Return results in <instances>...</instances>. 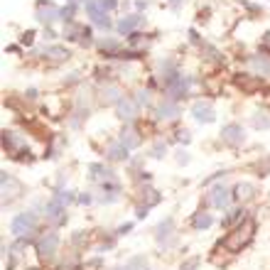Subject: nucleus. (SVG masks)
Wrapping results in <instances>:
<instances>
[{"mask_svg": "<svg viewBox=\"0 0 270 270\" xmlns=\"http://www.w3.org/2000/svg\"><path fill=\"white\" fill-rule=\"evenodd\" d=\"M40 54H45V57H49V59H54V62L69 59V49H64V47H42Z\"/></svg>", "mask_w": 270, "mask_h": 270, "instance_id": "obj_20", "label": "nucleus"}, {"mask_svg": "<svg viewBox=\"0 0 270 270\" xmlns=\"http://www.w3.org/2000/svg\"><path fill=\"white\" fill-rule=\"evenodd\" d=\"M54 197H59L62 199V204L66 206V204H71L74 202V194H71V191H59V194H54Z\"/></svg>", "mask_w": 270, "mask_h": 270, "instance_id": "obj_30", "label": "nucleus"}, {"mask_svg": "<svg viewBox=\"0 0 270 270\" xmlns=\"http://www.w3.org/2000/svg\"><path fill=\"white\" fill-rule=\"evenodd\" d=\"M71 17H74V5H69V8H64V10H62V20L71 22Z\"/></svg>", "mask_w": 270, "mask_h": 270, "instance_id": "obj_32", "label": "nucleus"}, {"mask_svg": "<svg viewBox=\"0 0 270 270\" xmlns=\"http://www.w3.org/2000/svg\"><path fill=\"white\" fill-rule=\"evenodd\" d=\"M32 37H34V32H25L22 34V45H32Z\"/></svg>", "mask_w": 270, "mask_h": 270, "instance_id": "obj_35", "label": "nucleus"}, {"mask_svg": "<svg viewBox=\"0 0 270 270\" xmlns=\"http://www.w3.org/2000/svg\"><path fill=\"white\" fill-rule=\"evenodd\" d=\"M81 3V0H69V5H79Z\"/></svg>", "mask_w": 270, "mask_h": 270, "instance_id": "obj_41", "label": "nucleus"}, {"mask_svg": "<svg viewBox=\"0 0 270 270\" xmlns=\"http://www.w3.org/2000/svg\"><path fill=\"white\" fill-rule=\"evenodd\" d=\"M115 270H133V265H130V263H128V265H126V268H115Z\"/></svg>", "mask_w": 270, "mask_h": 270, "instance_id": "obj_40", "label": "nucleus"}, {"mask_svg": "<svg viewBox=\"0 0 270 270\" xmlns=\"http://www.w3.org/2000/svg\"><path fill=\"white\" fill-rule=\"evenodd\" d=\"M155 115L160 121H175V118L182 115V108H179V103L175 98H162L158 103V108H155Z\"/></svg>", "mask_w": 270, "mask_h": 270, "instance_id": "obj_4", "label": "nucleus"}, {"mask_svg": "<svg viewBox=\"0 0 270 270\" xmlns=\"http://www.w3.org/2000/svg\"><path fill=\"white\" fill-rule=\"evenodd\" d=\"M130 228H133V223H126V226L118 228V234H126V231H130Z\"/></svg>", "mask_w": 270, "mask_h": 270, "instance_id": "obj_39", "label": "nucleus"}, {"mask_svg": "<svg viewBox=\"0 0 270 270\" xmlns=\"http://www.w3.org/2000/svg\"><path fill=\"white\" fill-rule=\"evenodd\" d=\"M165 152H167V143H165V140H158L155 145H152L150 155L155 158V160H160V158H165Z\"/></svg>", "mask_w": 270, "mask_h": 270, "instance_id": "obj_26", "label": "nucleus"}, {"mask_svg": "<svg viewBox=\"0 0 270 270\" xmlns=\"http://www.w3.org/2000/svg\"><path fill=\"white\" fill-rule=\"evenodd\" d=\"M121 98H123L121 89L111 84V86H106V89H103V98H101V101H103V103H118Z\"/></svg>", "mask_w": 270, "mask_h": 270, "instance_id": "obj_24", "label": "nucleus"}, {"mask_svg": "<svg viewBox=\"0 0 270 270\" xmlns=\"http://www.w3.org/2000/svg\"><path fill=\"white\" fill-rule=\"evenodd\" d=\"M177 162L182 165V162H189V155L187 152H177Z\"/></svg>", "mask_w": 270, "mask_h": 270, "instance_id": "obj_37", "label": "nucleus"}, {"mask_svg": "<svg viewBox=\"0 0 270 270\" xmlns=\"http://www.w3.org/2000/svg\"><path fill=\"white\" fill-rule=\"evenodd\" d=\"M177 138H179V143H189V133H187V130H179Z\"/></svg>", "mask_w": 270, "mask_h": 270, "instance_id": "obj_36", "label": "nucleus"}, {"mask_svg": "<svg viewBox=\"0 0 270 270\" xmlns=\"http://www.w3.org/2000/svg\"><path fill=\"white\" fill-rule=\"evenodd\" d=\"M138 101H133L130 96H123L118 103H115V113H118V118H123V121H133L135 115H138Z\"/></svg>", "mask_w": 270, "mask_h": 270, "instance_id": "obj_10", "label": "nucleus"}, {"mask_svg": "<svg viewBox=\"0 0 270 270\" xmlns=\"http://www.w3.org/2000/svg\"><path fill=\"white\" fill-rule=\"evenodd\" d=\"M81 270H101V260H91V263H86Z\"/></svg>", "mask_w": 270, "mask_h": 270, "instance_id": "obj_33", "label": "nucleus"}, {"mask_svg": "<svg viewBox=\"0 0 270 270\" xmlns=\"http://www.w3.org/2000/svg\"><path fill=\"white\" fill-rule=\"evenodd\" d=\"M89 172H91V179H96V182H101V184H106V182H115V175H113L106 165L94 162V165H89Z\"/></svg>", "mask_w": 270, "mask_h": 270, "instance_id": "obj_16", "label": "nucleus"}, {"mask_svg": "<svg viewBox=\"0 0 270 270\" xmlns=\"http://www.w3.org/2000/svg\"><path fill=\"white\" fill-rule=\"evenodd\" d=\"M86 13H89V17H91L98 27H108V25H111L108 10L101 5V0H86Z\"/></svg>", "mask_w": 270, "mask_h": 270, "instance_id": "obj_5", "label": "nucleus"}, {"mask_svg": "<svg viewBox=\"0 0 270 270\" xmlns=\"http://www.w3.org/2000/svg\"><path fill=\"white\" fill-rule=\"evenodd\" d=\"M138 106H150V91H145V89H140L138 91Z\"/></svg>", "mask_w": 270, "mask_h": 270, "instance_id": "obj_28", "label": "nucleus"}, {"mask_svg": "<svg viewBox=\"0 0 270 270\" xmlns=\"http://www.w3.org/2000/svg\"><path fill=\"white\" fill-rule=\"evenodd\" d=\"M59 17H62V10L52 3H40V8H37V20L45 22V25H52Z\"/></svg>", "mask_w": 270, "mask_h": 270, "instance_id": "obj_14", "label": "nucleus"}, {"mask_svg": "<svg viewBox=\"0 0 270 270\" xmlns=\"http://www.w3.org/2000/svg\"><path fill=\"white\" fill-rule=\"evenodd\" d=\"M79 202H81V204H91V197H89V194H81Z\"/></svg>", "mask_w": 270, "mask_h": 270, "instance_id": "obj_38", "label": "nucleus"}, {"mask_svg": "<svg viewBox=\"0 0 270 270\" xmlns=\"http://www.w3.org/2000/svg\"><path fill=\"white\" fill-rule=\"evenodd\" d=\"M3 145H5V150L10 152L13 158H17L20 152L27 147V140H25L20 133H8V130H5V133H3Z\"/></svg>", "mask_w": 270, "mask_h": 270, "instance_id": "obj_9", "label": "nucleus"}, {"mask_svg": "<svg viewBox=\"0 0 270 270\" xmlns=\"http://www.w3.org/2000/svg\"><path fill=\"white\" fill-rule=\"evenodd\" d=\"M214 223V219H211V214H206V211H199L197 216H194V221H191V226H194V228H209Z\"/></svg>", "mask_w": 270, "mask_h": 270, "instance_id": "obj_25", "label": "nucleus"}, {"mask_svg": "<svg viewBox=\"0 0 270 270\" xmlns=\"http://www.w3.org/2000/svg\"><path fill=\"white\" fill-rule=\"evenodd\" d=\"M121 143H123L128 150H133V147L140 145V135H138L133 128H123V133H121Z\"/></svg>", "mask_w": 270, "mask_h": 270, "instance_id": "obj_21", "label": "nucleus"}, {"mask_svg": "<svg viewBox=\"0 0 270 270\" xmlns=\"http://www.w3.org/2000/svg\"><path fill=\"white\" fill-rule=\"evenodd\" d=\"M45 216L52 219V221H57V223L64 221V204H62L59 197H52V199L45 204Z\"/></svg>", "mask_w": 270, "mask_h": 270, "instance_id": "obj_15", "label": "nucleus"}, {"mask_svg": "<svg viewBox=\"0 0 270 270\" xmlns=\"http://www.w3.org/2000/svg\"><path fill=\"white\" fill-rule=\"evenodd\" d=\"M243 214H246L243 209H236V211H228V216L223 219V226H231V223H236V221H243V219H246Z\"/></svg>", "mask_w": 270, "mask_h": 270, "instance_id": "obj_27", "label": "nucleus"}, {"mask_svg": "<svg viewBox=\"0 0 270 270\" xmlns=\"http://www.w3.org/2000/svg\"><path fill=\"white\" fill-rule=\"evenodd\" d=\"M101 5H103L106 10H113L115 5H118V0H101Z\"/></svg>", "mask_w": 270, "mask_h": 270, "instance_id": "obj_34", "label": "nucleus"}, {"mask_svg": "<svg viewBox=\"0 0 270 270\" xmlns=\"http://www.w3.org/2000/svg\"><path fill=\"white\" fill-rule=\"evenodd\" d=\"M108 160H115V162H123V160H128V147L123 145V143H113V145H108Z\"/></svg>", "mask_w": 270, "mask_h": 270, "instance_id": "obj_18", "label": "nucleus"}, {"mask_svg": "<svg viewBox=\"0 0 270 270\" xmlns=\"http://www.w3.org/2000/svg\"><path fill=\"white\" fill-rule=\"evenodd\" d=\"M101 49L115 52V49H118V42H115V40H101Z\"/></svg>", "mask_w": 270, "mask_h": 270, "instance_id": "obj_29", "label": "nucleus"}, {"mask_svg": "<svg viewBox=\"0 0 270 270\" xmlns=\"http://www.w3.org/2000/svg\"><path fill=\"white\" fill-rule=\"evenodd\" d=\"M175 234V221L172 219H162L160 223H158V228H155V238L162 243L165 238H170Z\"/></svg>", "mask_w": 270, "mask_h": 270, "instance_id": "obj_17", "label": "nucleus"}, {"mask_svg": "<svg viewBox=\"0 0 270 270\" xmlns=\"http://www.w3.org/2000/svg\"><path fill=\"white\" fill-rule=\"evenodd\" d=\"M191 115L199 121V123H214L216 115H214V108L209 101H197L194 106H191Z\"/></svg>", "mask_w": 270, "mask_h": 270, "instance_id": "obj_11", "label": "nucleus"}, {"mask_svg": "<svg viewBox=\"0 0 270 270\" xmlns=\"http://www.w3.org/2000/svg\"><path fill=\"white\" fill-rule=\"evenodd\" d=\"M253 234H255V221H253V219H243L234 231H231V234H226L223 248H226L228 253H238V251H243V246L251 243Z\"/></svg>", "mask_w": 270, "mask_h": 270, "instance_id": "obj_1", "label": "nucleus"}, {"mask_svg": "<svg viewBox=\"0 0 270 270\" xmlns=\"http://www.w3.org/2000/svg\"><path fill=\"white\" fill-rule=\"evenodd\" d=\"M34 228H37V216L32 211H22L13 219L10 223V231L17 236V238H27L30 234H34Z\"/></svg>", "mask_w": 270, "mask_h": 270, "instance_id": "obj_2", "label": "nucleus"}, {"mask_svg": "<svg viewBox=\"0 0 270 270\" xmlns=\"http://www.w3.org/2000/svg\"><path fill=\"white\" fill-rule=\"evenodd\" d=\"M231 197H234V191H231L228 187H223V184H219V187H214L209 191V204L214 209H226L228 202H231Z\"/></svg>", "mask_w": 270, "mask_h": 270, "instance_id": "obj_7", "label": "nucleus"}, {"mask_svg": "<svg viewBox=\"0 0 270 270\" xmlns=\"http://www.w3.org/2000/svg\"><path fill=\"white\" fill-rule=\"evenodd\" d=\"M59 248V234L57 231H47V234H42V238L37 241V253H40L42 258H52Z\"/></svg>", "mask_w": 270, "mask_h": 270, "instance_id": "obj_3", "label": "nucleus"}, {"mask_svg": "<svg viewBox=\"0 0 270 270\" xmlns=\"http://www.w3.org/2000/svg\"><path fill=\"white\" fill-rule=\"evenodd\" d=\"M3 202H13L15 197H20L22 194V184L13 177V175H8V172H3Z\"/></svg>", "mask_w": 270, "mask_h": 270, "instance_id": "obj_8", "label": "nucleus"}, {"mask_svg": "<svg viewBox=\"0 0 270 270\" xmlns=\"http://www.w3.org/2000/svg\"><path fill=\"white\" fill-rule=\"evenodd\" d=\"M253 184H248V182H241V184H236L234 187V199H238V202H246V199H251L253 197Z\"/></svg>", "mask_w": 270, "mask_h": 270, "instance_id": "obj_19", "label": "nucleus"}, {"mask_svg": "<svg viewBox=\"0 0 270 270\" xmlns=\"http://www.w3.org/2000/svg\"><path fill=\"white\" fill-rule=\"evenodd\" d=\"M251 121H253V128L265 130V128H270V113L268 111H255Z\"/></svg>", "mask_w": 270, "mask_h": 270, "instance_id": "obj_22", "label": "nucleus"}, {"mask_svg": "<svg viewBox=\"0 0 270 270\" xmlns=\"http://www.w3.org/2000/svg\"><path fill=\"white\" fill-rule=\"evenodd\" d=\"M189 89H191V76H177V79H172V81L167 84V91H170V96H175V98L187 96Z\"/></svg>", "mask_w": 270, "mask_h": 270, "instance_id": "obj_13", "label": "nucleus"}, {"mask_svg": "<svg viewBox=\"0 0 270 270\" xmlns=\"http://www.w3.org/2000/svg\"><path fill=\"white\" fill-rule=\"evenodd\" d=\"M197 265H199V258H189L187 263H182L179 270H197Z\"/></svg>", "mask_w": 270, "mask_h": 270, "instance_id": "obj_31", "label": "nucleus"}, {"mask_svg": "<svg viewBox=\"0 0 270 270\" xmlns=\"http://www.w3.org/2000/svg\"><path fill=\"white\" fill-rule=\"evenodd\" d=\"M140 22H143L140 15H128V17H123V20L118 22V32H133Z\"/></svg>", "mask_w": 270, "mask_h": 270, "instance_id": "obj_23", "label": "nucleus"}, {"mask_svg": "<svg viewBox=\"0 0 270 270\" xmlns=\"http://www.w3.org/2000/svg\"><path fill=\"white\" fill-rule=\"evenodd\" d=\"M248 69L255 74V76H270V57L268 54H255L248 59Z\"/></svg>", "mask_w": 270, "mask_h": 270, "instance_id": "obj_12", "label": "nucleus"}, {"mask_svg": "<svg viewBox=\"0 0 270 270\" xmlns=\"http://www.w3.org/2000/svg\"><path fill=\"white\" fill-rule=\"evenodd\" d=\"M221 140H223L226 145L238 147V145H243L246 133H243V128H241L238 123H228V126H223V130H221Z\"/></svg>", "mask_w": 270, "mask_h": 270, "instance_id": "obj_6", "label": "nucleus"}]
</instances>
